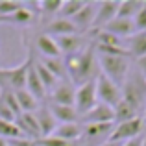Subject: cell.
<instances>
[{
  "label": "cell",
  "mask_w": 146,
  "mask_h": 146,
  "mask_svg": "<svg viewBox=\"0 0 146 146\" xmlns=\"http://www.w3.org/2000/svg\"><path fill=\"white\" fill-rule=\"evenodd\" d=\"M35 117H37V122H39V129H41V139L44 137H50L54 133V129L57 128V120L56 117L52 115L50 107L44 104V106H39V109L35 111Z\"/></svg>",
  "instance_id": "obj_12"
},
{
  "label": "cell",
  "mask_w": 146,
  "mask_h": 146,
  "mask_svg": "<svg viewBox=\"0 0 146 146\" xmlns=\"http://www.w3.org/2000/svg\"><path fill=\"white\" fill-rule=\"evenodd\" d=\"M144 6V2H137V0H124L118 4L117 17L118 19H133L137 15V11Z\"/></svg>",
  "instance_id": "obj_27"
},
{
  "label": "cell",
  "mask_w": 146,
  "mask_h": 146,
  "mask_svg": "<svg viewBox=\"0 0 146 146\" xmlns=\"http://www.w3.org/2000/svg\"><path fill=\"white\" fill-rule=\"evenodd\" d=\"M94 15H96V6L91 4V2H85V6H83L70 21L74 22V26L78 28V32H85V30L93 28Z\"/></svg>",
  "instance_id": "obj_13"
},
{
  "label": "cell",
  "mask_w": 146,
  "mask_h": 146,
  "mask_svg": "<svg viewBox=\"0 0 146 146\" xmlns=\"http://www.w3.org/2000/svg\"><path fill=\"white\" fill-rule=\"evenodd\" d=\"M94 83H96V98L102 104L109 107H117V104L122 100V87H118L117 83H113L107 76H104L102 72L96 74L94 78Z\"/></svg>",
  "instance_id": "obj_5"
},
{
  "label": "cell",
  "mask_w": 146,
  "mask_h": 146,
  "mask_svg": "<svg viewBox=\"0 0 146 146\" xmlns=\"http://www.w3.org/2000/svg\"><path fill=\"white\" fill-rule=\"evenodd\" d=\"M35 46L43 54L44 57H61V52H59V46H57L56 39L48 33H43L35 39Z\"/></svg>",
  "instance_id": "obj_19"
},
{
  "label": "cell",
  "mask_w": 146,
  "mask_h": 146,
  "mask_svg": "<svg viewBox=\"0 0 146 146\" xmlns=\"http://www.w3.org/2000/svg\"><path fill=\"white\" fill-rule=\"evenodd\" d=\"M133 24H135L137 32H146V4L137 11L135 17H133Z\"/></svg>",
  "instance_id": "obj_34"
},
{
  "label": "cell",
  "mask_w": 146,
  "mask_h": 146,
  "mask_svg": "<svg viewBox=\"0 0 146 146\" xmlns=\"http://www.w3.org/2000/svg\"><path fill=\"white\" fill-rule=\"evenodd\" d=\"M37 146H39V144H37Z\"/></svg>",
  "instance_id": "obj_42"
},
{
  "label": "cell",
  "mask_w": 146,
  "mask_h": 146,
  "mask_svg": "<svg viewBox=\"0 0 146 146\" xmlns=\"http://www.w3.org/2000/svg\"><path fill=\"white\" fill-rule=\"evenodd\" d=\"M115 124H83V135L87 137V139H98V137L106 135V133L113 131Z\"/></svg>",
  "instance_id": "obj_28"
},
{
  "label": "cell",
  "mask_w": 146,
  "mask_h": 146,
  "mask_svg": "<svg viewBox=\"0 0 146 146\" xmlns=\"http://www.w3.org/2000/svg\"><path fill=\"white\" fill-rule=\"evenodd\" d=\"M0 118H2V120H7V122H15V115L11 113L9 107L6 106L2 94H0Z\"/></svg>",
  "instance_id": "obj_35"
},
{
  "label": "cell",
  "mask_w": 146,
  "mask_h": 146,
  "mask_svg": "<svg viewBox=\"0 0 146 146\" xmlns=\"http://www.w3.org/2000/svg\"><path fill=\"white\" fill-rule=\"evenodd\" d=\"M50 98H52V104H57V106H68L74 107V98H76V87L72 83V80H61L57 82V85L50 91Z\"/></svg>",
  "instance_id": "obj_8"
},
{
  "label": "cell",
  "mask_w": 146,
  "mask_h": 146,
  "mask_svg": "<svg viewBox=\"0 0 146 146\" xmlns=\"http://www.w3.org/2000/svg\"><path fill=\"white\" fill-rule=\"evenodd\" d=\"M137 117H141V113L131 104L126 102V100H120V102L117 104V107H115V122H118V124L133 120V118H137Z\"/></svg>",
  "instance_id": "obj_23"
},
{
  "label": "cell",
  "mask_w": 146,
  "mask_h": 146,
  "mask_svg": "<svg viewBox=\"0 0 146 146\" xmlns=\"http://www.w3.org/2000/svg\"><path fill=\"white\" fill-rule=\"evenodd\" d=\"M82 135H83V129H82V126L76 122V124H59L54 129V133L50 137L67 141V143H76Z\"/></svg>",
  "instance_id": "obj_18"
},
{
  "label": "cell",
  "mask_w": 146,
  "mask_h": 146,
  "mask_svg": "<svg viewBox=\"0 0 146 146\" xmlns=\"http://www.w3.org/2000/svg\"><path fill=\"white\" fill-rule=\"evenodd\" d=\"M137 68H139L141 74L146 76V56H143V57H139V59H137Z\"/></svg>",
  "instance_id": "obj_38"
},
{
  "label": "cell",
  "mask_w": 146,
  "mask_h": 146,
  "mask_svg": "<svg viewBox=\"0 0 146 146\" xmlns=\"http://www.w3.org/2000/svg\"><path fill=\"white\" fill-rule=\"evenodd\" d=\"M128 52L129 56H133L135 59L146 56V32H135L128 39Z\"/></svg>",
  "instance_id": "obj_21"
},
{
  "label": "cell",
  "mask_w": 146,
  "mask_h": 146,
  "mask_svg": "<svg viewBox=\"0 0 146 146\" xmlns=\"http://www.w3.org/2000/svg\"><path fill=\"white\" fill-rule=\"evenodd\" d=\"M52 115L56 117L57 124H76L80 120V115L74 107L68 106H57V104H48Z\"/></svg>",
  "instance_id": "obj_16"
},
{
  "label": "cell",
  "mask_w": 146,
  "mask_h": 146,
  "mask_svg": "<svg viewBox=\"0 0 146 146\" xmlns=\"http://www.w3.org/2000/svg\"><path fill=\"white\" fill-rule=\"evenodd\" d=\"M143 146H146V137H143Z\"/></svg>",
  "instance_id": "obj_41"
},
{
  "label": "cell",
  "mask_w": 146,
  "mask_h": 146,
  "mask_svg": "<svg viewBox=\"0 0 146 146\" xmlns=\"http://www.w3.org/2000/svg\"><path fill=\"white\" fill-rule=\"evenodd\" d=\"M9 146H37V141H32V139H26V137H19V139H11L7 141Z\"/></svg>",
  "instance_id": "obj_36"
},
{
  "label": "cell",
  "mask_w": 146,
  "mask_h": 146,
  "mask_svg": "<svg viewBox=\"0 0 146 146\" xmlns=\"http://www.w3.org/2000/svg\"><path fill=\"white\" fill-rule=\"evenodd\" d=\"M33 68H35V72H37V76H39V80H41V83H43V87L46 89V93H48V91H52L54 87L57 85V82H59V80H57L56 76H54L43 63H39V61L33 59Z\"/></svg>",
  "instance_id": "obj_25"
},
{
  "label": "cell",
  "mask_w": 146,
  "mask_h": 146,
  "mask_svg": "<svg viewBox=\"0 0 146 146\" xmlns=\"http://www.w3.org/2000/svg\"><path fill=\"white\" fill-rule=\"evenodd\" d=\"M33 63V54L30 52L28 57L21 65L13 68H0V91H21L26 87V74Z\"/></svg>",
  "instance_id": "obj_3"
},
{
  "label": "cell",
  "mask_w": 146,
  "mask_h": 146,
  "mask_svg": "<svg viewBox=\"0 0 146 146\" xmlns=\"http://www.w3.org/2000/svg\"><path fill=\"white\" fill-rule=\"evenodd\" d=\"M61 6H63V0H43V2L37 4L39 11L44 15V17H52V15L59 13Z\"/></svg>",
  "instance_id": "obj_29"
},
{
  "label": "cell",
  "mask_w": 146,
  "mask_h": 146,
  "mask_svg": "<svg viewBox=\"0 0 146 146\" xmlns=\"http://www.w3.org/2000/svg\"><path fill=\"white\" fill-rule=\"evenodd\" d=\"M98 65L102 67V74L107 76L118 87L124 85L129 74V57H113V56H98Z\"/></svg>",
  "instance_id": "obj_4"
},
{
  "label": "cell",
  "mask_w": 146,
  "mask_h": 146,
  "mask_svg": "<svg viewBox=\"0 0 146 146\" xmlns=\"http://www.w3.org/2000/svg\"><path fill=\"white\" fill-rule=\"evenodd\" d=\"M118 4L120 2H100L96 6V15H94L93 28L94 30H104L115 17L118 11Z\"/></svg>",
  "instance_id": "obj_11"
},
{
  "label": "cell",
  "mask_w": 146,
  "mask_h": 146,
  "mask_svg": "<svg viewBox=\"0 0 146 146\" xmlns=\"http://www.w3.org/2000/svg\"><path fill=\"white\" fill-rule=\"evenodd\" d=\"M100 146H122V143H109V141H107V143H104Z\"/></svg>",
  "instance_id": "obj_39"
},
{
  "label": "cell",
  "mask_w": 146,
  "mask_h": 146,
  "mask_svg": "<svg viewBox=\"0 0 146 146\" xmlns=\"http://www.w3.org/2000/svg\"><path fill=\"white\" fill-rule=\"evenodd\" d=\"M57 43V46H59V52L65 54V56H76V54H80L83 50V39L78 35V33H74V35H61V37H54Z\"/></svg>",
  "instance_id": "obj_15"
},
{
  "label": "cell",
  "mask_w": 146,
  "mask_h": 146,
  "mask_svg": "<svg viewBox=\"0 0 146 146\" xmlns=\"http://www.w3.org/2000/svg\"><path fill=\"white\" fill-rule=\"evenodd\" d=\"M83 6H85V2H82V0H67L61 6L59 15H63V19H72Z\"/></svg>",
  "instance_id": "obj_31"
},
{
  "label": "cell",
  "mask_w": 146,
  "mask_h": 146,
  "mask_svg": "<svg viewBox=\"0 0 146 146\" xmlns=\"http://www.w3.org/2000/svg\"><path fill=\"white\" fill-rule=\"evenodd\" d=\"M33 11L30 9L28 6H22L19 11H15L13 15H9V17H4V19H0V22H15V24H30V22L33 21Z\"/></svg>",
  "instance_id": "obj_26"
},
{
  "label": "cell",
  "mask_w": 146,
  "mask_h": 146,
  "mask_svg": "<svg viewBox=\"0 0 146 146\" xmlns=\"http://www.w3.org/2000/svg\"><path fill=\"white\" fill-rule=\"evenodd\" d=\"M15 98L19 102V107H21L22 113H35L39 109V100H37L33 94H30L26 89H21V91H15Z\"/></svg>",
  "instance_id": "obj_22"
},
{
  "label": "cell",
  "mask_w": 146,
  "mask_h": 146,
  "mask_svg": "<svg viewBox=\"0 0 146 146\" xmlns=\"http://www.w3.org/2000/svg\"><path fill=\"white\" fill-rule=\"evenodd\" d=\"M96 104H98V98H96V83H94V80L83 83V85H80L78 89H76L74 109L78 111L80 117L87 115Z\"/></svg>",
  "instance_id": "obj_6"
},
{
  "label": "cell",
  "mask_w": 146,
  "mask_h": 146,
  "mask_svg": "<svg viewBox=\"0 0 146 146\" xmlns=\"http://www.w3.org/2000/svg\"><path fill=\"white\" fill-rule=\"evenodd\" d=\"M83 124H115V109L98 102L87 115L82 117Z\"/></svg>",
  "instance_id": "obj_10"
},
{
  "label": "cell",
  "mask_w": 146,
  "mask_h": 146,
  "mask_svg": "<svg viewBox=\"0 0 146 146\" xmlns=\"http://www.w3.org/2000/svg\"><path fill=\"white\" fill-rule=\"evenodd\" d=\"M24 89L28 91L30 94H33L37 100H43L44 96H46V89H44L43 83H41L39 76H37L35 68H33V63H32V67H30L28 74H26V87Z\"/></svg>",
  "instance_id": "obj_20"
},
{
  "label": "cell",
  "mask_w": 146,
  "mask_h": 146,
  "mask_svg": "<svg viewBox=\"0 0 146 146\" xmlns=\"http://www.w3.org/2000/svg\"><path fill=\"white\" fill-rule=\"evenodd\" d=\"M0 137L11 141V139L22 137V133L19 131V128L15 126V122H7V120H2V118H0Z\"/></svg>",
  "instance_id": "obj_30"
},
{
  "label": "cell",
  "mask_w": 146,
  "mask_h": 146,
  "mask_svg": "<svg viewBox=\"0 0 146 146\" xmlns=\"http://www.w3.org/2000/svg\"><path fill=\"white\" fill-rule=\"evenodd\" d=\"M122 100L131 104L137 111L144 109L146 104V76L139 70H133L128 74L124 85H122Z\"/></svg>",
  "instance_id": "obj_2"
},
{
  "label": "cell",
  "mask_w": 146,
  "mask_h": 146,
  "mask_svg": "<svg viewBox=\"0 0 146 146\" xmlns=\"http://www.w3.org/2000/svg\"><path fill=\"white\" fill-rule=\"evenodd\" d=\"M37 144L39 146H80L78 141H76V143H67V141L56 139V137H44V139H39Z\"/></svg>",
  "instance_id": "obj_33"
},
{
  "label": "cell",
  "mask_w": 146,
  "mask_h": 146,
  "mask_svg": "<svg viewBox=\"0 0 146 146\" xmlns=\"http://www.w3.org/2000/svg\"><path fill=\"white\" fill-rule=\"evenodd\" d=\"M143 128H144V120L141 117L133 118V120L122 122V124H117V128H113L111 135L107 137L109 143H126L129 139H135V137L143 135Z\"/></svg>",
  "instance_id": "obj_7"
},
{
  "label": "cell",
  "mask_w": 146,
  "mask_h": 146,
  "mask_svg": "<svg viewBox=\"0 0 146 146\" xmlns=\"http://www.w3.org/2000/svg\"><path fill=\"white\" fill-rule=\"evenodd\" d=\"M96 50L93 46L83 48L80 54L76 56H70L68 59H65V65H67V72L72 78V83H78V85H83L87 82H93L96 78L94 70H96Z\"/></svg>",
  "instance_id": "obj_1"
},
{
  "label": "cell",
  "mask_w": 146,
  "mask_h": 146,
  "mask_svg": "<svg viewBox=\"0 0 146 146\" xmlns=\"http://www.w3.org/2000/svg\"><path fill=\"white\" fill-rule=\"evenodd\" d=\"M22 6H24V4L17 2V0H2V2H0V19L13 15L15 11H19Z\"/></svg>",
  "instance_id": "obj_32"
},
{
  "label": "cell",
  "mask_w": 146,
  "mask_h": 146,
  "mask_svg": "<svg viewBox=\"0 0 146 146\" xmlns=\"http://www.w3.org/2000/svg\"><path fill=\"white\" fill-rule=\"evenodd\" d=\"M122 146H143V135L135 137V139H129L126 143H122Z\"/></svg>",
  "instance_id": "obj_37"
},
{
  "label": "cell",
  "mask_w": 146,
  "mask_h": 146,
  "mask_svg": "<svg viewBox=\"0 0 146 146\" xmlns=\"http://www.w3.org/2000/svg\"><path fill=\"white\" fill-rule=\"evenodd\" d=\"M0 146H9V143H7V139H4V137H0Z\"/></svg>",
  "instance_id": "obj_40"
},
{
  "label": "cell",
  "mask_w": 146,
  "mask_h": 146,
  "mask_svg": "<svg viewBox=\"0 0 146 146\" xmlns=\"http://www.w3.org/2000/svg\"><path fill=\"white\" fill-rule=\"evenodd\" d=\"M104 30L113 33V35H117V37H120V39H124V37L129 39V37L137 32L135 24H133V19H118V17H115Z\"/></svg>",
  "instance_id": "obj_14"
},
{
  "label": "cell",
  "mask_w": 146,
  "mask_h": 146,
  "mask_svg": "<svg viewBox=\"0 0 146 146\" xmlns=\"http://www.w3.org/2000/svg\"><path fill=\"white\" fill-rule=\"evenodd\" d=\"M43 65L56 76L57 80H68V72H67V65H65L63 57H44Z\"/></svg>",
  "instance_id": "obj_24"
},
{
  "label": "cell",
  "mask_w": 146,
  "mask_h": 146,
  "mask_svg": "<svg viewBox=\"0 0 146 146\" xmlns=\"http://www.w3.org/2000/svg\"><path fill=\"white\" fill-rule=\"evenodd\" d=\"M48 30V35L52 37H61V35H74L78 33V28L74 26V22L70 19H54L52 22L46 26Z\"/></svg>",
  "instance_id": "obj_17"
},
{
  "label": "cell",
  "mask_w": 146,
  "mask_h": 146,
  "mask_svg": "<svg viewBox=\"0 0 146 146\" xmlns=\"http://www.w3.org/2000/svg\"><path fill=\"white\" fill-rule=\"evenodd\" d=\"M15 126L26 139H32V141L41 139V129H39V122H37L35 113H21L15 118Z\"/></svg>",
  "instance_id": "obj_9"
}]
</instances>
